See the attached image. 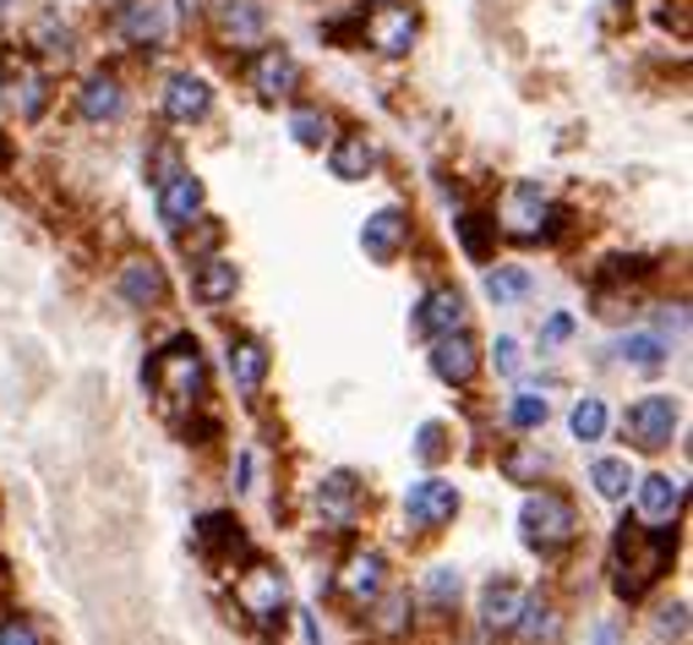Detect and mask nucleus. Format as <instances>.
<instances>
[{"mask_svg":"<svg viewBox=\"0 0 693 645\" xmlns=\"http://www.w3.org/2000/svg\"><path fill=\"white\" fill-rule=\"evenodd\" d=\"M667 564H672V531L623 520V531H617V597L639 602L667 575Z\"/></svg>","mask_w":693,"mask_h":645,"instance_id":"f257e3e1","label":"nucleus"},{"mask_svg":"<svg viewBox=\"0 0 693 645\" xmlns=\"http://www.w3.org/2000/svg\"><path fill=\"white\" fill-rule=\"evenodd\" d=\"M153 383H158L164 400H175V405H197L202 389H208V367H202L197 339H175V345H164V350L153 356Z\"/></svg>","mask_w":693,"mask_h":645,"instance_id":"f03ea898","label":"nucleus"},{"mask_svg":"<svg viewBox=\"0 0 693 645\" xmlns=\"http://www.w3.org/2000/svg\"><path fill=\"white\" fill-rule=\"evenodd\" d=\"M519 525H525V542H530L536 553H557V547H568V542H573L579 514H573V503H568L562 492H530V498H525Z\"/></svg>","mask_w":693,"mask_h":645,"instance_id":"7ed1b4c3","label":"nucleus"},{"mask_svg":"<svg viewBox=\"0 0 693 645\" xmlns=\"http://www.w3.org/2000/svg\"><path fill=\"white\" fill-rule=\"evenodd\" d=\"M623 433H628L634 449H650V455L667 449L672 433H678V400H672V394H645V400H634L628 416H623Z\"/></svg>","mask_w":693,"mask_h":645,"instance_id":"20e7f679","label":"nucleus"},{"mask_svg":"<svg viewBox=\"0 0 693 645\" xmlns=\"http://www.w3.org/2000/svg\"><path fill=\"white\" fill-rule=\"evenodd\" d=\"M416 33H420V17L410 0H372V11H366V44L377 55H405L416 44Z\"/></svg>","mask_w":693,"mask_h":645,"instance_id":"39448f33","label":"nucleus"},{"mask_svg":"<svg viewBox=\"0 0 693 645\" xmlns=\"http://www.w3.org/2000/svg\"><path fill=\"white\" fill-rule=\"evenodd\" d=\"M235 602L252 613V619H278L284 613V602H289V586H284V575H278L274 564H252L241 580H235Z\"/></svg>","mask_w":693,"mask_h":645,"instance_id":"423d86ee","label":"nucleus"},{"mask_svg":"<svg viewBox=\"0 0 693 645\" xmlns=\"http://www.w3.org/2000/svg\"><path fill=\"white\" fill-rule=\"evenodd\" d=\"M197 214H202V181L191 170L158 175V219L169 230H186V225H197Z\"/></svg>","mask_w":693,"mask_h":645,"instance_id":"0eeeda50","label":"nucleus"},{"mask_svg":"<svg viewBox=\"0 0 693 645\" xmlns=\"http://www.w3.org/2000/svg\"><path fill=\"white\" fill-rule=\"evenodd\" d=\"M405 514H410V525H420V531L448 525L459 514V487L442 482V477H426V482H416L405 492Z\"/></svg>","mask_w":693,"mask_h":645,"instance_id":"6e6552de","label":"nucleus"},{"mask_svg":"<svg viewBox=\"0 0 693 645\" xmlns=\"http://www.w3.org/2000/svg\"><path fill=\"white\" fill-rule=\"evenodd\" d=\"M547 214H552V203H547V192H541L536 181H514V186H508V197H503L508 236L536 241V236H541V225H547Z\"/></svg>","mask_w":693,"mask_h":645,"instance_id":"1a4fd4ad","label":"nucleus"},{"mask_svg":"<svg viewBox=\"0 0 693 645\" xmlns=\"http://www.w3.org/2000/svg\"><path fill=\"white\" fill-rule=\"evenodd\" d=\"M475 367H481V345H475L464 328H453V334H437V339H431V372H437L442 383H470V378H475Z\"/></svg>","mask_w":693,"mask_h":645,"instance_id":"9d476101","label":"nucleus"},{"mask_svg":"<svg viewBox=\"0 0 693 645\" xmlns=\"http://www.w3.org/2000/svg\"><path fill=\"white\" fill-rule=\"evenodd\" d=\"M383 580H388L383 553H350L344 569H339V597L355 602V608H372V602L383 597Z\"/></svg>","mask_w":693,"mask_h":645,"instance_id":"9b49d317","label":"nucleus"},{"mask_svg":"<svg viewBox=\"0 0 693 645\" xmlns=\"http://www.w3.org/2000/svg\"><path fill=\"white\" fill-rule=\"evenodd\" d=\"M405 241H410V219H405L399 208H377V214L366 219V230H361V247H366L372 263H394Z\"/></svg>","mask_w":693,"mask_h":645,"instance_id":"f8f14e48","label":"nucleus"},{"mask_svg":"<svg viewBox=\"0 0 693 645\" xmlns=\"http://www.w3.org/2000/svg\"><path fill=\"white\" fill-rule=\"evenodd\" d=\"M252 88H257L263 99H284V94H295V88H300V61H295L289 50L268 44V50L252 61Z\"/></svg>","mask_w":693,"mask_h":645,"instance_id":"ddd939ff","label":"nucleus"},{"mask_svg":"<svg viewBox=\"0 0 693 645\" xmlns=\"http://www.w3.org/2000/svg\"><path fill=\"white\" fill-rule=\"evenodd\" d=\"M121 33L142 44V50H158L169 39V11L164 0H121Z\"/></svg>","mask_w":693,"mask_h":645,"instance_id":"4468645a","label":"nucleus"},{"mask_svg":"<svg viewBox=\"0 0 693 645\" xmlns=\"http://www.w3.org/2000/svg\"><path fill=\"white\" fill-rule=\"evenodd\" d=\"M208 110H213V88H208L202 77H191V72L169 77V88H164V116H169V121L191 127V121H202Z\"/></svg>","mask_w":693,"mask_h":645,"instance_id":"2eb2a0df","label":"nucleus"},{"mask_svg":"<svg viewBox=\"0 0 693 645\" xmlns=\"http://www.w3.org/2000/svg\"><path fill=\"white\" fill-rule=\"evenodd\" d=\"M116 291H121V302L127 307H138V313H147V307H158L164 302V269L153 263V258H132L127 269H121V280H116Z\"/></svg>","mask_w":693,"mask_h":645,"instance_id":"dca6fc26","label":"nucleus"},{"mask_svg":"<svg viewBox=\"0 0 693 645\" xmlns=\"http://www.w3.org/2000/svg\"><path fill=\"white\" fill-rule=\"evenodd\" d=\"M317 509H322V520H328L333 531H350V525H355V509H361V482H355L350 471L322 477V487H317Z\"/></svg>","mask_w":693,"mask_h":645,"instance_id":"f3484780","label":"nucleus"},{"mask_svg":"<svg viewBox=\"0 0 693 645\" xmlns=\"http://www.w3.org/2000/svg\"><path fill=\"white\" fill-rule=\"evenodd\" d=\"M213 22H219V39L224 44H263V28H268V17H263V6L257 0H224L219 11H213Z\"/></svg>","mask_w":693,"mask_h":645,"instance_id":"a211bd4d","label":"nucleus"},{"mask_svg":"<svg viewBox=\"0 0 693 645\" xmlns=\"http://www.w3.org/2000/svg\"><path fill=\"white\" fill-rule=\"evenodd\" d=\"M639 514L650 525H667L672 531V520L683 514V482L678 477H645L639 482Z\"/></svg>","mask_w":693,"mask_h":645,"instance_id":"6ab92c4d","label":"nucleus"},{"mask_svg":"<svg viewBox=\"0 0 693 645\" xmlns=\"http://www.w3.org/2000/svg\"><path fill=\"white\" fill-rule=\"evenodd\" d=\"M6 99H11V110L22 116V121H33L44 105H50V88H44V77L28 66V61H6Z\"/></svg>","mask_w":693,"mask_h":645,"instance_id":"aec40b11","label":"nucleus"},{"mask_svg":"<svg viewBox=\"0 0 693 645\" xmlns=\"http://www.w3.org/2000/svg\"><path fill=\"white\" fill-rule=\"evenodd\" d=\"M416 328L420 334H453V328H464V291H453V285H442V291H431L426 302H420L416 313Z\"/></svg>","mask_w":693,"mask_h":645,"instance_id":"412c9836","label":"nucleus"},{"mask_svg":"<svg viewBox=\"0 0 693 645\" xmlns=\"http://www.w3.org/2000/svg\"><path fill=\"white\" fill-rule=\"evenodd\" d=\"M519 608H525V591L508 586V580H497V586L481 591V624H486L492 635H508L514 619H519Z\"/></svg>","mask_w":693,"mask_h":645,"instance_id":"4be33fe9","label":"nucleus"},{"mask_svg":"<svg viewBox=\"0 0 693 645\" xmlns=\"http://www.w3.org/2000/svg\"><path fill=\"white\" fill-rule=\"evenodd\" d=\"M230 372H235V389L241 394H257L263 378H268V345L263 339H235L230 345Z\"/></svg>","mask_w":693,"mask_h":645,"instance_id":"5701e85b","label":"nucleus"},{"mask_svg":"<svg viewBox=\"0 0 693 645\" xmlns=\"http://www.w3.org/2000/svg\"><path fill=\"white\" fill-rule=\"evenodd\" d=\"M333 175L339 181H366L372 175V164H377V149H372V138L366 132H350V138H339L333 143Z\"/></svg>","mask_w":693,"mask_h":645,"instance_id":"b1692460","label":"nucleus"},{"mask_svg":"<svg viewBox=\"0 0 693 645\" xmlns=\"http://www.w3.org/2000/svg\"><path fill=\"white\" fill-rule=\"evenodd\" d=\"M121 110H127V94H121V83H116V77H105V72H99V77H88V83H82V116H88V121H116Z\"/></svg>","mask_w":693,"mask_h":645,"instance_id":"393cba45","label":"nucleus"},{"mask_svg":"<svg viewBox=\"0 0 693 645\" xmlns=\"http://www.w3.org/2000/svg\"><path fill=\"white\" fill-rule=\"evenodd\" d=\"M235 285H241V269H235L230 258H202V269H197V296H202L208 307L230 302Z\"/></svg>","mask_w":693,"mask_h":645,"instance_id":"a878e982","label":"nucleus"},{"mask_svg":"<svg viewBox=\"0 0 693 645\" xmlns=\"http://www.w3.org/2000/svg\"><path fill=\"white\" fill-rule=\"evenodd\" d=\"M514 635H519L525 645H557L562 619H557L547 602H530V597H525V608H519V619H514Z\"/></svg>","mask_w":693,"mask_h":645,"instance_id":"bb28decb","label":"nucleus"},{"mask_svg":"<svg viewBox=\"0 0 693 645\" xmlns=\"http://www.w3.org/2000/svg\"><path fill=\"white\" fill-rule=\"evenodd\" d=\"M492 230H497V219H486V214H464L459 219V247H464L470 263H486L492 258Z\"/></svg>","mask_w":693,"mask_h":645,"instance_id":"cd10ccee","label":"nucleus"},{"mask_svg":"<svg viewBox=\"0 0 693 645\" xmlns=\"http://www.w3.org/2000/svg\"><path fill=\"white\" fill-rule=\"evenodd\" d=\"M617 356H623L628 367H639V372H656V367L667 361V345H661V334H628V339L617 345Z\"/></svg>","mask_w":693,"mask_h":645,"instance_id":"c85d7f7f","label":"nucleus"},{"mask_svg":"<svg viewBox=\"0 0 693 645\" xmlns=\"http://www.w3.org/2000/svg\"><path fill=\"white\" fill-rule=\"evenodd\" d=\"M568 427H573V438H579V444H595V438H606V405H601L595 394H584V400L573 405Z\"/></svg>","mask_w":693,"mask_h":645,"instance_id":"c756f323","label":"nucleus"},{"mask_svg":"<svg viewBox=\"0 0 693 645\" xmlns=\"http://www.w3.org/2000/svg\"><path fill=\"white\" fill-rule=\"evenodd\" d=\"M590 482H595V492L601 498H628V482H634V471H628V460H595L590 466Z\"/></svg>","mask_w":693,"mask_h":645,"instance_id":"7c9ffc66","label":"nucleus"},{"mask_svg":"<svg viewBox=\"0 0 693 645\" xmlns=\"http://www.w3.org/2000/svg\"><path fill=\"white\" fill-rule=\"evenodd\" d=\"M486 296H492L497 307H508V302L530 296V274H525V269H497V274L486 280Z\"/></svg>","mask_w":693,"mask_h":645,"instance_id":"2f4dec72","label":"nucleus"},{"mask_svg":"<svg viewBox=\"0 0 693 645\" xmlns=\"http://www.w3.org/2000/svg\"><path fill=\"white\" fill-rule=\"evenodd\" d=\"M289 132H295L300 149H322V143H328V116H322V110H295V116H289Z\"/></svg>","mask_w":693,"mask_h":645,"instance_id":"473e14b6","label":"nucleus"},{"mask_svg":"<svg viewBox=\"0 0 693 645\" xmlns=\"http://www.w3.org/2000/svg\"><path fill=\"white\" fill-rule=\"evenodd\" d=\"M420 591H426V602H431V608H448V602H459V569H448V564H442V569H431Z\"/></svg>","mask_w":693,"mask_h":645,"instance_id":"72a5a7b5","label":"nucleus"},{"mask_svg":"<svg viewBox=\"0 0 693 645\" xmlns=\"http://www.w3.org/2000/svg\"><path fill=\"white\" fill-rule=\"evenodd\" d=\"M508 422H514V427H541V422H547V400H541V394H530V389H525V394H514Z\"/></svg>","mask_w":693,"mask_h":645,"instance_id":"f704fd0d","label":"nucleus"},{"mask_svg":"<svg viewBox=\"0 0 693 645\" xmlns=\"http://www.w3.org/2000/svg\"><path fill=\"white\" fill-rule=\"evenodd\" d=\"M38 39H44V44H38L44 55H72V33H66V28H55V17H44V22H38Z\"/></svg>","mask_w":693,"mask_h":645,"instance_id":"c9c22d12","label":"nucleus"},{"mask_svg":"<svg viewBox=\"0 0 693 645\" xmlns=\"http://www.w3.org/2000/svg\"><path fill=\"white\" fill-rule=\"evenodd\" d=\"M492 361H497V372H503V378H514V372L525 367V356H519V339H508V334H503V339H497V350H492Z\"/></svg>","mask_w":693,"mask_h":645,"instance_id":"e433bc0d","label":"nucleus"},{"mask_svg":"<svg viewBox=\"0 0 693 645\" xmlns=\"http://www.w3.org/2000/svg\"><path fill=\"white\" fill-rule=\"evenodd\" d=\"M0 645H44V641H38V630L28 619H6L0 624Z\"/></svg>","mask_w":693,"mask_h":645,"instance_id":"4c0bfd02","label":"nucleus"},{"mask_svg":"<svg viewBox=\"0 0 693 645\" xmlns=\"http://www.w3.org/2000/svg\"><path fill=\"white\" fill-rule=\"evenodd\" d=\"M568 334H573V318H568V313H552L547 328H541V350H547V345H562Z\"/></svg>","mask_w":693,"mask_h":645,"instance_id":"58836bf2","label":"nucleus"},{"mask_svg":"<svg viewBox=\"0 0 693 645\" xmlns=\"http://www.w3.org/2000/svg\"><path fill=\"white\" fill-rule=\"evenodd\" d=\"M416 455H420V460H437V455H442V427H437V422H426V427H420Z\"/></svg>","mask_w":693,"mask_h":645,"instance_id":"ea45409f","label":"nucleus"},{"mask_svg":"<svg viewBox=\"0 0 693 645\" xmlns=\"http://www.w3.org/2000/svg\"><path fill=\"white\" fill-rule=\"evenodd\" d=\"M405 608H410V602H405V597H394V602L383 608V619H377V624H383V630H405Z\"/></svg>","mask_w":693,"mask_h":645,"instance_id":"a19ab883","label":"nucleus"},{"mask_svg":"<svg viewBox=\"0 0 693 645\" xmlns=\"http://www.w3.org/2000/svg\"><path fill=\"white\" fill-rule=\"evenodd\" d=\"M683 630H689L683 608H667V619H661V635H683Z\"/></svg>","mask_w":693,"mask_h":645,"instance_id":"79ce46f5","label":"nucleus"},{"mask_svg":"<svg viewBox=\"0 0 693 645\" xmlns=\"http://www.w3.org/2000/svg\"><path fill=\"white\" fill-rule=\"evenodd\" d=\"M595 645H617V624H601V635H595Z\"/></svg>","mask_w":693,"mask_h":645,"instance_id":"37998d69","label":"nucleus"},{"mask_svg":"<svg viewBox=\"0 0 693 645\" xmlns=\"http://www.w3.org/2000/svg\"><path fill=\"white\" fill-rule=\"evenodd\" d=\"M6 6H11V0H0V11H6Z\"/></svg>","mask_w":693,"mask_h":645,"instance_id":"c03bdc74","label":"nucleus"}]
</instances>
